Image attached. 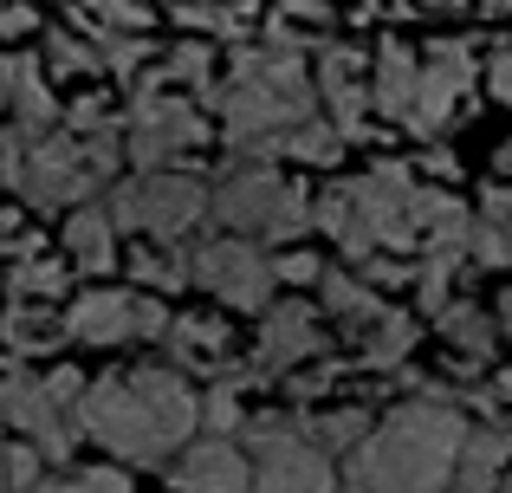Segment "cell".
I'll use <instances>...</instances> for the list:
<instances>
[{
    "label": "cell",
    "instance_id": "obj_1",
    "mask_svg": "<svg viewBox=\"0 0 512 493\" xmlns=\"http://www.w3.org/2000/svg\"><path fill=\"white\" fill-rule=\"evenodd\" d=\"M195 429H201V396L169 364L104 370V377H91L85 403H78V435L104 455L130 461V468H156V461L182 455Z\"/></svg>",
    "mask_w": 512,
    "mask_h": 493
},
{
    "label": "cell",
    "instance_id": "obj_2",
    "mask_svg": "<svg viewBox=\"0 0 512 493\" xmlns=\"http://www.w3.org/2000/svg\"><path fill=\"white\" fill-rule=\"evenodd\" d=\"M467 416L448 403H402L396 416L376 422V435L344 461V481L357 493H441L461 481Z\"/></svg>",
    "mask_w": 512,
    "mask_h": 493
},
{
    "label": "cell",
    "instance_id": "obj_3",
    "mask_svg": "<svg viewBox=\"0 0 512 493\" xmlns=\"http://www.w3.org/2000/svg\"><path fill=\"white\" fill-rule=\"evenodd\" d=\"M415 176L402 163H376L370 176L338 182L318 195V228L338 241L350 260H376V253H415L422 228H415Z\"/></svg>",
    "mask_w": 512,
    "mask_h": 493
},
{
    "label": "cell",
    "instance_id": "obj_4",
    "mask_svg": "<svg viewBox=\"0 0 512 493\" xmlns=\"http://www.w3.org/2000/svg\"><path fill=\"white\" fill-rule=\"evenodd\" d=\"M201 104L227 117V137H286V130L312 124V78H305L299 46H247L234 59V78L208 91Z\"/></svg>",
    "mask_w": 512,
    "mask_h": 493
},
{
    "label": "cell",
    "instance_id": "obj_5",
    "mask_svg": "<svg viewBox=\"0 0 512 493\" xmlns=\"http://www.w3.org/2000/svg\"><path fill=\"white\" fill-rule=\"evenodd\" d=\"M117 156H130V130H91V137H39L26 169L7 182L13 195H26V208L52 215V208H91V195L111 189Z\"/></svg>",
    "mask_w": 512,
    "mask_h": 493
},
{
    "label": "cell",
    "instance_id": "obj_6",
    "mask_svg": "<svg viewBox=\"0 0 512 493\" xmlns=\"http://www.w3.org/2000/svg\"><path fill=\"white\" fill-rule=\"evenodd\" d=\"M214 221H227L234 234H247V241H299V234L318 228V202L299 189V182H286L279 169L266 163H247L234 169V176L214 182Z\"/></svg>",
    "mask_w": 512,
    "mask_h": 493
},
{
    "label": "cell",
    "instance_id": "obj_7",
    "mask_svg": "<svg viewBox=\"0 0 512 493\" xmlns=\"http://www.w3.org/2000/svg\"><path fill=\"white\" fill-rule=\"evenodd\" d=\"M117 234H156V241H182L201 215H214V189L182 169H150V176H124L104 189Z\"/></svg>",
    "mask_w": 512,
    "mask_h": 493
},
{
    "label": "cell",
    "instance_id": "obj_8",
    "mask_svg": "<svg viewBox=\"0 0 512 493\" xmlns=\"http://www.w3.org/2000/svg\"><path fill=\"white\" fill-rule=\"evenodd\" d=\"M188 260H195V286L208 292V299L234 305V312H273V292H279V260L266 253L260 241H247V234H214V241H195L188 247Z\"/></svg>",
    "mask_w": 512,
    "mask_h": 493
},
{
    "label": "cell",
    "instance_id": "obj_9",
    "mask_svg": "<svg viewBox=\"0 0 512 493\" xmlns=\"http://www.w3.org/2000/svg\"><path fill=\"white\" fill-rule=\"evenodd\" d=\"M253 493H331V455L292 416H253Z\"/></svg>",
    "mask_w": 512,
    "mask_h": 493
},
{
    "label": "cell",
    "instance_id": "obj_10",
    "mask_svg": "<svg viewBox=\"0 0 512 493\" xmlns=\"http://www.w3.org/2000/svg\"><path fill=\"white\" fill-rule=\"evenodd\" d=\"M188 150H208L201 111L188 98H175V91L137 85V98H130V163H137V176L169 169L175 156H188Z\"/></svg>",
    "mask_w": 512,
    "mask_h": 493
},
{
    "label": "cell",
    "instance_id": "obj_11",
    "mask_svg": "<svg viewBox=\"0 0 512 493\" xmlns=\"http://www.w3.org/2000/svg\"><path fill=\"white\" fill-rule=\"evenodd\" d=\"M7 422L52 461V468H59V461H72V448L85 442V435H78V416L59 403V396H52V383L33 377L26 364L7 370Z\"/></svg>",
    "mask_w": 512,
    "mask_h": 493
},
{
    "label": "cell",
    "instance_id": "obj_12",
    "mask_svg": "<svg viewBox=\"0 0 512 493\" xmlns=\"http://www.w3.org/2000/svg\"><path fill=\"white\" fill-rule=\"evenodd\" d=\"M163 351H169V370H201V377H214V383L260 377L253 364H234V338H227V325L208 318V312H182V318H175Z\"/></svg>",
    "mask_w": 512,
    "mask_h": 493
},
{
    "label": "cell",
    "instance_id": "obj_13",
    "mask_svg": "<svg viewBox=\"0 0 512 493\" xmlns=\"http://www.w3.org/2000/svg\"><path fill=\"white\" fill-rule=\"evenodd\" d=\"M474 85V46L467 39H428L422 52V98H415V130H441L461 104V91Z\"/></svg>",
    "mask_w": 512,
    "mask_h": 493
},
{
    "label": "cell",
    "instance_id": "obj_14",
    "mask_svg": "<svg viewBox=\"0 0 512 493\" xmlns=\"http://www.w3.org/2000/svg\"><path fill=\"white\" fill-rule=\"evenodd\" d=\"M318 351H325V331H318L312 305H305V299H279L273 312L260 318L253 370H260V377H279V370H292V364H312Z\"/></svg>",
    "mask_w": 512,
    "mask_h": 493
},
{
    "label": "cell",
    "instance_id": "obj_15",
    "mask_svg": "<svg viewBox=\"0 0 512 493\" xmlns=\"http://www.w3.org/2000/svg\"><path fill=\"white\" fill-rule=\"evenodd\" d=\"M65 338L78 344H130L143 338V292H117V286H91L72 299V312H65Z\"/></svg>",
    "mask_w": 512,
    "mask_h": 493
},
{
    "label": "cell",
    "instance_id": "obj_16",
    "mask_svg": "<svg viewBox=\"0 0 512 493\" xmlns=\"http://www.w3.org/2000/svg\"><path fill=\"white\" fill-rule=\"evenodd\" d=\"M175 487L182 493H253V461L227 435H201L175 455Z\"/></svg>",
    "mask_w": 512,
    "mask_h": 493
},
{
    "label": "cell",
    "instance_id": "obj_17",
    "mask_svg": "<svg viewBox=\"0 0 512 493\" xmlns=\"http://www.w3.org/2000/svg\"><path fill=\"white\" fill-rule=\"evenodd\" d=\"M370 98H376V111H383V117H402V124L415 117V98H422V52H415L409 39H383Z\"/></svg>",
    "mask_w": 512,
    "mask_h": 493
},
{
    "label": "cell",
    "instance_id": "obj_18",
    "mask_svg": "<svg viewBox=\"0 0 512 493\" xmlns=\"http://www.w3.org/2000/svg\"><path fill=\"white\" fill-rule=\"evenodd\" d=\"M318 91H325L331 104V124L344 130V137H363V111H370V91H363L357 78V52L350 46H325V59H318Z\"/></svg>",
    "mask_w": 512,
    "mask_h": 493
},
{
    "label": "cell",
    "instance_id": "obj_19",
    "mask_svg": "<svg viewBox=\"0 0 512 493\" xmlns=\"http://www.w3.org/2000/svg\"><path fill=\"white\" fill-rule=\"evenodd\" d=\"M65 260H72L78 273H91V279H104L117 266V221H111L104 202L65 215Z\"/></svg>",
    "mask_w": 512,
    "mask_h": 493
},
{
    "label": "cell",
    "instance_id": "obj_20",
    "mask_svg": "<svg viewBox=\"0 0 512 493\" xmlns=\"http://www.w3.org/2000/svg\"><path fill=\"white\" fill-rule=\"evenodd\" d=\"M506 461H512V429H500V422L474 429L461 448V481H454V493H506Z\"/></svg>",
    "mask_w": 512,
    "mask_h": 493
},
{
    "label": "cell",
    "instance_id": "obj_21",
    "mask_svg": "<svg viewBox=\"0 0 512 493\" xmlns=\"http://www.w3.org/2000/svg\"><path fill=\"white\" fill-rule=\"evenodd\" d=\"M7 104H13V124H26V130H39L46 137L52 124H59V104H52V91H46V72H39V59H26V52H7Z\"/></svg>",
    "mask_w": 512,
    "mask_h": 493
},
{
    "label": "cell",
    "instance_id": "obj_22",
    "mask_svg": "<svg viewBox=\"0 0 512 493\" xmlns=\"http://www.w3.org/2000/svg\"><path fill=\"white\" fill-rule=\"evenodd\" d=\"M318 305H325L331 318H344V325H350V338H363V331H370L376 318L389 312V305L376 299V286H370V279L344 273V266H331V273H325V286H318Z\"/></svg>",
    "mask_w": 512,
    "mask_h": 493
},
{
    "label": "cell",
    "instance_id": "obj_23",
    "mask_svg": "<svg viewBox=\"0 0 512 493\" xmlns=\"http://www.w3.org/2000/svg\"><path fill=\"white\" fill-rule=\"evenodd\" d=\"M435 325H441V338L454 344V357H467V364H474V370H480V364H493V318L480 312V305L454 299L448 312L435 318Z\"/></svg>",
    "mask_w": 512,
    "mask_h": 493
},
{
    "label": "cell",
    "instance_id": "obj_24",
    "mask_svg": "<svg viewBox=\"0 0 512 493\" xmlns=\"http://www.w3.org/2000/svg\"><path fill=\"white\" fill-rule=\"evenodd\" d=\"M124 266H130V279H137V286H156V292L195 286V260H188L182 247H130Z\"/></svg>",
    "mask_w": 512,
    "mask_h": 493
},
{
    "label": "cell",
    "instance_id": "obj_25",
    "mask_svg": "<svg viewBox=\"0 0 512 493\" xmlns=\"http://www.w3.org/2000/svg\"><path fill=\"white\" fill-rule=\"evenodd\" d=\"M357 351H363V364H370V370H396L402 357L415 351V318L389 305V312H383V318H376V325L357 338Z\"/></svg>",
    "mask_w": 512,
    "mask_h": 493
},
{
    "label": "cell",
    "instance_id": "obj_26",
    "mask_svg": "<svg viewBox=\"0 0 512 493\" xmlns=\"http://www.w3.org/2000/svg\"><path fill=\"white\" fill-rule=\"evenodd\" d=\"M344 130L338 124H325V117H312V124H299V130H286V137H273V156H292V163H312V169H331L344 156Z\"/></svg>",
    "mask_w": 512,
    "mask_h": 493
},
{
    "label": "cell",
    "instance_id": "obj_27",
    "mask_svg": "<svg viewBox=\"0 0 512 493\" xmlns=\"http://www.w3.org/2000/svg\"><path fill=\"white\" fill-rule=\"evenodd\" d=\"M305 435H312L325 455H357L363 442H370V416L363 409H331V416H318V422H305Z\"/></svg>",
    "mask_w": 512,
    "mask_h": 493
},
{
    "label": "cell",
    "instance_id": "obj_28",
    "mask_svg": "<svg viewBox=\"0 0 512 493\" xmlns=\"http://www.w3.org/2000/svg\"><path fill=\"white\" fill-rule=\"evenodd\" d=\"M59 292H65V266L52 260V253L13 266V305H46V312H52V299H59Z\"/></svg>",
    "mask_w": 512,
    "mask_h": 493
},
{
    "label": "cell",
    "instance_id": "obj_29",
    "mask_svg": "<svg viewBox=\"0 0 512 493\" xmlns=\"http://www.w3.org/2000/svg\"><path fill=\"white\" fill-rule=\"evenodd\" d=\"M59 331H65V325H52V312L39 318L33 305H13V312H7V344H13V364H20V357H33V351H52V344H59Z\"/></svg>",
    "mask_w": 512,
    "mask_h": 493
},
{
    "label": "cell",
    "instance_id": "obj_30",
    "mask_svg": "<svg viewBox=\"0 0 512 493\" xmlns=\"http://www.w3.org/2000/svg\"><path fill=\"white\" fill-rule=\"evenodd\" d=\"M156 78H182V85H195L201 98L221 85V78H214V52H208V39H182V46H175L169 59H163V72H156Z\"/></svg>",
    "mask_w": 512,
    "mask_h": 493
},
{
    "label": "cell",
    "instance_id": "obj_31",
    "mask_svg": "<svg viewBox=\"0 0 512 493\" xmlns=\"http://www.w3.org/2000/svg\"><path fill=\"white\" fill-rule=\"evenodd\" d=\"M46 72H65V78H91L104 72V52L78 33H46Z\"/></svg>",
    "mask_w": 512,
    "mask_h": 493
},
{
    "label": "cell",
    "instance_id": "obj_32",
    "mask_svg": "<svg viewBox=\"0 0 512 493\" xmlns=\"http://www.w3.org/2000/svg\"><path fill=\"white\" fill-rule=\"evenodd\" d=\"M78 13H85L98 33H143V26H156V13L143 7V0H78Z\"/></svg>",
    "mask_w": 512,
    "mask_h": 493
},
{
    "label": "cell",
    "instance_id": "obj_33",
    "mask_svg": "<svg viewBox=\"0 0 512 493\" xmlns=\"http://www.w3.org/2000/svg\"><path fill=\"white\" fill-rule=\"evenodd\" d=\"M201 422H208V435H247V409H240V383H214L208 396H201Z\"/></svg>",
    "mask_w": 512,
    "mask_h": 493
},
{
    "label": "cell",
    "instance_id": "obj_34",
    "mask_svg": "<svg viewBox=\"0 0 512 493\" xmlns=\"http://www.w3.org/2000/svg\"><path fill=\"white\" fill-rule=\"evenodd\" d=\"M175 20H182L188 33H221V39L240 33V13L234 7H214V0H175Z\"/></svg>",
    "mask_w": 512,
    "mask_h": 493
},
{
    "label": "cell",
    "instance_id": "obj_35",
    "mask_svg": "<svg viewBox=\"0 0 512 493\" xmlns=\"http://www.w3.org/2000/svg\"><path fill=\"white\" fill-rule=\"evenodd\" d=\"M98 52H104V72L137 78L143 59H150V39H137V33H98Z\"/></svg>",
    "mask_w": 512,
    "mask_h": 493
},
{
    "label": "cell",
    "instance_id": "obj_36",
    "mask_svg": "<svg viewBox=\"0 0 512 493\" xmlns=\"http://www.w3.org/2000/svg\"><path fill=\"white\" fill-rule=\"evenodd\" d=\"M39 493H130V481L117 468H85V474H59V481L46 474V487H39Z\"/></svg>",
    "mask_w": 512,
    "mask_h": 493
},
{
    "label": "cell",
    "instance_id": "obj_37",
    "mask_svg": "<svg viewBox=\"0 0 512 493\" xmlns=\"http://www.w3.org/2000/svg\"><path fill=\"white\" fill-rule=\"evenodd\" d=\"M273 260H279V286H325V273H331L312 247H286V253H273Z\"/></svg>",
    "mask_w": 512,
    "mask_h": 493
},
{
    "label": "cell",
    "instance_id": "obj_38",
    "mask_svg": "<svg viewBox=\"0 0 512 493\" xmlns=\"http://www.w3.org/2000/svg\"><path fill=\"white\" fill-rule=\"evenodd\" d=\"M39 468H52L46 455H39L33 442H13L7 448V481H13V493H39L46 481H39Z\"/></svg>",
    "mask_w": 512,
    "mask_h": 493
},
{
    "label": "cell",
    "instance_id": "obj_39",
    "mask_svg": "<svg viewBox=\"0 0 512 493\" xmlns=\"http://www.w3.org/2000/svg\"><path fill=\"white\" fill-rule=\"evenodd\" d=\"M33 26H39L33 0H7V7H0V33H7V39H26Z\"/></svg>",
    "mask_w": 512,
    "mask_h": 493
},
{
    "label": "cell",
    "instance_id": "obj_40",
    "mask_svg": "<svg viewBox=\"0 0 512 493\" xmlns=\"http://www.w3.org/2000/svg\"><path fill=\"white\" fill-rule=\"evenodd\" d=\"M487 85H493V98L512 104V39H500V52H493V65H487Z\"/></svg>",
    "mask_w": 512,
    "mask_h": 493
},
{
    "label": "cell",
    "instance_id": "obj_41",
    "mask_svg": "<svg viewBox=\"0 0 512 493\" xmlns=\"http://www.w3.org/2000/svg\"><path fill=\"white\" fill-rule=\"evenodd\" d=\"M286 20H312V26H325L331 13H325V0H279V26Z\"/></svg>",
    "mask_w": 512,
    "mask_h": 493
},
{
    "label": "cell",
    "instance_id": "obj_42",
    "mask_svg": "<svg viewBox=\"0 0 512 493\" xmlns=\"http://www.w3.org/2000/svg\"><path fill=\"white\" fill-rule=\"evenodd\" d=\"M487 221L493 228H512V182H500V189L487 195Z\"/></svg>",
    "mask_w": 512,
    "mask_h": 493
},
{
    "label": "cell",
    "instance_id": "obj_43",
    "mask_svg": "<svg viewBox=\"0 0 512 493\" xmlns=\"http://www.w3.org/2000/svg\"><path fill=\"white\" fill-rule=\"evenodd\" d=\"M493 163H500V176H512V137L500 143V156H493Z\"/></svg>",
    "mask_w": 512,
    "mask_h": 493
},
{
    "label": "cell",
    "instance_id": "obj_44",
    "mask_svg": "<svg viewBox=\"0 0 512 493\" xmlns=\"http://www.w3.org/2000/svg\"><path fill=\"white\" fill-rule=\"evenodd\" d=\"M500 325H506V338H512V292H500Z\"/></svg>",
    "mask_w": 512,
    "mask_h": 493
},
{
    "label": "cell",
    "instance_id": "obj_45",
    "mask_svg": "<svg viewBox=\"0 0 512 493\" xmlns=\"http://www.w3.org/2000/svg\"><path fill=\"white\" fill-rule=\"evenodd\" d=\"M227 7H234V13H240V20H247V13H253V7H260V0H227Z\"/></svg>",
    "mask_w": 512,
    "mask_h": 493
},
{
    "label": "cell",
    "instance_id": "obj_46",
    "mask_svg": "<svg viewBox=\"0 0 512 493\" xmlns=\"http://www.w3.org/2000/svg\"><path fill=\"white\" fill-rule=\"evenodd\" d=\"M480 7H487V13H512V0H480Z\"/></svg>",
    "mask_w": 512,
    "mask_h": 493
},
{
    "label": "cell",
    "instance_id": "obj_47",
    "mask_svg": "<svg viewBox=\"0 0 512 493\" xmlns=\"http://www.w3.org/2000/svg\"><path fill=\"white\" fill-rule=\"evenodd\" d=\"M422 7H467V0H422Z\"/></svg>",
    "mask_w": 512,
    "mask_h": 493
},
{
    "label": "cell",
    "instance_id": "obj_48",
    "mask_svg": "<svg viewBox=\"0 0 512 493\" xmlns=\"http://www.w3.org/2000/svg\"><path fill=\"white\" fill-rule=\"evenodd\" d=\"M506 493H512V474H506Z\"/></svg>",
    "mask_w": 512,
    "mask_h": 493
}]
</instances>
